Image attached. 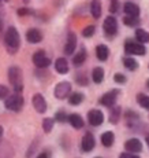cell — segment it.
<instances>
[{"label": "cell", "mask_w": 149, "mask_h": 158, "mask_svg": "<svg viewBox=\"0 0 149 158\" xmlns=\"http://www.w3.org/2000/svg\"><path fill=\"white\" fill-rule=\"evenodd\" d=\"M96 55H97V58H99V60H103V62H104V60H107L108 59V55H109L108 47H107V45H104V44L97 45Z\"/></svg>", "instance_id": "obj_17"}, {"label": "cell", "mask_w": 149, "mask_h": 158, "mask_svg": "<svg viewBox=\"0 0 149 158\" xmlns=\"http://www.w3.org/2000/svg\"><path fill=\"white\" fill-rule=\"evenodd\" d=\"M30 2V0H23V3H29Z\"/></svg>", "instance_id": "obj_41"}, {"label": "cell", "mask_w": 149, "mask_h": 158, "mask_svg": "<svg viewBox=\"0 0 149 158\" xmlns=\"http://www.w3.org/2000/svg\"><path fill=\"white\" fill-rule=\"evenodd\" d=\"M67 120L75 129H81L84 127V120H82V117L80 114H70L67 117Z\"/></svg>", "instance_id": "obj_18"}, {"label": "cell", "mask_w": 149, "mask_h": 158, "mask_svg": "<svg viewBox=\"0 0 149 158\" xmlns=\"http://www.w3.org/2000/svg\"><path fill=\"white\" fill-rule=\"evenodd\" d=\"M123 23L127 26H135L139 23V19H138V17H129L127 15V17L123 18Z\"/></svg>", "instance_id": "obj_28"}, {"label": "cell", "mask_w": 149, "mask_h": 158, "mask_svg": "<svg viewBox=\"0 0 149 158\" xmlns=\"http://www.w3.org/2000/svg\"><path fill=\"white\" fill-rule=\"evenodd\" d=\"M123 65H124V68H127L129 70H135V69H138V62H137L135 59H133V58H124Z\"/></svg>", "instance_id": "obj_24"}, {"label": "cell", "mask_w": 149, "mask_h": 158, "mask_svg": "<svg viewBox=\"0 0 149 158\" xmlns=\"http://www.w3.org/2000/svg\"><path fill=\"white\" fill-rule=\"evenodd\" d=\"M123 10L129 17H138L139 15V7L135 6L134 3H124Z\"/></svg>", "instance_id": "obj_16"}, {"label": "cell", "mask_w": 149, "mask_h": 158, "mask_svg": "<svg viewBox=\"0 0 149 158\" xmlns=\"http://www.w3.org/2000/svg\"><path fill=\"white\" fill-rule=\"evenodd\" d=\"M8 80H10L11 85L14 87L15 92H22L23 89V74L18 66H11L8 69Z\"/></svg>", "instance_id": "obj_2"}, {"label": "cell", "mask_w": 149, "mask_h": 158, "mask_svg": "<svg viewBox=\"0 0 149 158\" xmlns=\"http://www.w3.org/2000/svg\"><path fill=\"white\" fill-rule=\"evenodd\" d=\"M4 45L7 48V51L14 55L18 50H19L21 45V36L18 33V30L14 28V26H10L4 33Z\"/></svg>", "instance_id": "obj_1"}, {"label": "cell", "mask_w": 149, "mask_h": 158, "mask_svg": "<svg viewBox=\"0 0 149 158\" xmlns=\"http://www.w3.org/2000/svg\"><path fill=\"white\" fill-rule=\"evenodd\" d=\"M37 158H49V153H48V151H44V153H41L40 156H37Z\"/></svg>", "instance_id": "obj_37"}, {"label": "cell", "mask_w": 149, "mask_h": 158, "mask_svg": "<svg viewBox=\"0 0 149 158\" xmlns=\"http://www.w3.org/2000/svg\"><path fill=\"white\" fill-rule=\"evenodd\" d=\"M92 80L95 81L96 84H100L104 80V70H103L101 68H95L92 72Z\"/></svg>", "instance_id": "obj_21"}, {"label": "cell", "mask_w": 149, "mask_h": 158, "mask_svg": "<svg viewBox=\"0 0 149 158\" xmlns=\"http://www.w3.org/2000/svg\"><path fill=\"white\" fill-rule=\"evenodd\" d=\"M147 85H148V88H149V80L147 81Z\"/></svg>", "instance_id": "obj_42"}, {"label": "cell", "mask_w": 149, "mask_h": 158, "mask_svg": "<svg viewBox=\"0 0 149 158\" xmlns=\"http://www.w3.org/2000/svg\"><path fill=\"white\" fill-rule=\"evenodd\" d=\"M135 39L139 43H149V33L144 29H137L135 30Z\"/></svg>", "instance_id": "obj_22"}, {"label": "cell", "mask_w": 149, "mask_h": 158, "mask_svg": "<svg viewBox=\"0 0 149 158\" xmlns=\"http://www.w3.org/2000/svg\"><path fill=\"white\" fill-rule=\"evenodd\" d=\"M69 101L71 105H80V103L84 101V94H81V92H74V94H71L70 95V98H69Z\"/></svg>", "instance_id": "obj_26"}, {"label": "cell", "mask_w": 149, "mask_h": 158, "mask_svg": "<svg viewBox=\"0 0 149 158\" xmlns=\"http://www.w3.org/2000/svg\"><path fill=\"white\" fill-rule=\"evenodd\" d=\"M3 136V127H0V138Z\"/></svg>", "instance_id": "obj_39"}, {"label": "cell", "mask_w": 149, "mask_h": 158, "mask_svg": "<svg viewBox=\"0 0 149 158\" xmlns=\"http://www.w3.org/2000/svg\"><path fill=\"white\" fill-rule=\"evenodd\" d=\"M90 13L95 18H100L101 15V3L100 0H92L90 3Z\"/></svg>", "instance_id": "obj_19"}, {"label": "cell", "mask_w": 149, "mask_h": 158, "mask_svg": "<svg viewBox=\"0 0 149 158\" xmlns=\"http://www.w3.org/2000/svg\"><path fill=\"white\" fill-rule=\"evenodd\" d=\"M53 124H55L53 118H44V121H42V129L47 133H49L53 128Z\"/></svg>", "instance_id": "obj_27"}, {"label": "cell", "mask_w": 149, "mask_h": 158, "mask_svg": "<svg viewBox=\"0 0 149 158\" xmlns=\"http://www.w3.org/2000/svg\"><path fill=\"white\" fill-rule=\"evenodd\" d=\"M85 59H86V51H85L84 48H82L80 52H78L77 55L74 56L73 62H74V65H75V66H80V65H82V63L85 62Z\"/></svg>", "instance_id": "obj_23"}, {"label": "cell", "mask_w": 149, "mask_h": 158, "mask_svg": "<svg viewBox=\"0 0 149 158\" xmlns=\"http://www.w3.org/2000/svg\"><path fill=\"white\" fill-rule=\"evenodd\" d=\"M118 95H119V89L109 91V92L104 94V95L101 96V99H100V103H101V105H104V106H108V107H111V106H114V103L116 102Z\"/></svg>", "instance_id": "obj_9"}, {"label": "cell", "mask_w": 149, "mask_h": 158, "mask_svg": "<svg viewBox=\"0 0 149 158\" xmlns=\"http://www.w3.org/2000/svg\"><path fill=\"white\" fill-rule=\"evenodd\" d=\"M33 63H34L37 68L40 69H45L51 65V59L45 55V52L42 50L40 51H36L34 55H33Z\"/></svg>", "instance_id": "obj_6"}, {"label": "cell", "mask_w": 149, "mask_h": 158, "mask_svg": "<svg viewBox=\"0 0 149 158\" xmlns=\"http://www.w3.org/2000/svg\"><path fill=\"white\" fill-rule=\"evenodd\" d=\"M75 47H77V36L73 32H70L67 36V43H66V47H65V54H67V55L73 54Z\"/></svg>", "instance_id": "obj_14"}, {"label": "cell", "mask_w": 149, "mask_h": 158, "mask_svg": "<svg viewBox=\"0 0 149 158\" xmlns=\"http://www.w3.org/2000/svg\"><path fill=\"white\" fill-rule=\"evenodd\" d=\"M124 148L130 153H139L142 150V143L138 140V139H129V140L124 143Z\"/></svg>", "instance_id": "obj_13"}, {"label": "cell", "mask_w": 149, "mask_h": 158, "mask_svg": "<svg viewBox=\"0 0 149 158\" xmlns=\"http://www.w3.org/2000/svg\"><path fill=\"white\" fill-rule=\"evenodd\" d=\"M114 140H115V136L112 132H104L101 135V143L103 146H105V147H111L112 144H114Z\"/></svg>", "instance_id": "obj_20"}, {"label": "cell", "mask_w": 149, "mask_h": 158, "mask_svg": "<svg viewBox=\"0 0 149 158\" xmlns=\"http://www.w3.org/2000/svg\"><path fill=\"white\" fill-rule=\"evenodd\" d=\"M88 120H89V124L93 127H99L103 124L104 121V114L100 110H90L88 113Z\"/></svg>", "instance_id": "obj_10"}, {"label": "cell", "mask_w": 149, "mask_h": 158, "mask_svg": "<svg viewBox=\"0 0 149 158\" xmlns=\"http://www.w3.org/2000/svg\"><path fill=\"white\" fill-rule=\"evenodd\" d=\"M2 29H3V21H2V18H0V32H2Z\"/></svg>", "instance_id": "obj_38"}, {"label": "cell", "mask_w": 149, "mask_h": 158, "mask_svg": "<svg viewBox=\"0 0 149 158\" xmlns=\"http://www.w3.org/2000/svg\"><path fill=\"white\" fill-rule=\"evenodd\" d=\"M8 88L6 87V85H0V99H4V98H7L8 96Z\"/></svg>", "instance_id": "obj_33"}, {"label": "cell", "mask_w": 149, "mask_h": 158, "mask_svg": "<svg viewBox=\"0 0 149 158\" xmlns=\"http://www.w3.org/2000/svg\"><path fill=\"white\" fill-rule=\"evenodd\" d=\"M97 158H100V157H97Z\"/></svg>", "instance_id": "obj_44"}, {"label": "cell", "mask_w": 149, "mask_h": 158, "mask_svg": "<svg viewBox=\"0 0 149 158\" xmlns=\"http://www.w3.org/2000/svg\"><path fill=\"white\" fill-rule=\"evenodd\" d=\"M147 143H148V146H149V135L147 136Z\"/></svg>", "instance_id": "obj_40"}, {"label": "cell", "mask_w": 149, "mask_h": 158, "mask_svg": "<svg viewBox=\"0 0 149 158\" xmlns=\"http://www.w3.org/2000/svg\"><path fill=\"white\" fill-rule=\"evenodd\" d=\"M6 2H8V0H6Z\"/></svg>", "instance_id": "obj_43"}, {"label": "cell", "mask_w": 149, "mask_h": 158, "mask_svg": "<svg viewBox=\"0 0 149 158\" xmlns=\"http://www.w3.org/2000/svg\"><path fill=\"white\" fill-rule=\"evenodd\" d=\"M18 14L19 15H27V14H30V11L27 10V8H19V10H18Z\"/></svg>", "instance_id": "obj_36"}, {"label": "cell", "mask_w": 149, "mask_h": 158, "mask_svg": "<svg viewBox=\"0 0 149 158\" xmlns=\"http://www.w3.org/2000/svg\"><path fill=\"white\" fill-rule=\"evenodd\" d=\"M33 106H34L36 111L40 114H44L47 111V102H45V98L41 94L33 95Z\"/></svg>", "instance_id": "obj_8"}, {"label": "cell", "mask_w": 149, "mask_h": 158, "mask_svg": "<svg viewBox=\"0 0 149 158\" xmlns=\"http://www.w3.org/2000/svg\"><path fill=\"white\" fill-rule=\"evenodd\" d=\"M119 158H139V157L135 156V154H131V153H123L119 156Z\"/></svg>", "instance_id": "obj_35"}, {"label": "cell", "mask_w": 149, "mask_h": 158, "mask_svg": "<svg viewBox=\"0 0 149 158\" xmlns=\"http://www.w3.org/2000/svg\"><path fill=\"white\" fill-rule=\"evenodd\" d=\"M95 30H96L95 26L89 25V26H86V28L82 30V36H84V37H90V36L95 35Z\"/></svg>", "instance_id": "obj_29"}, {"label": "cell", "mask_w": 149, "mask_h": 158, "mask_svg": "<svg viewBox=\"0 0 149 158\" xmlns=\"http://www.w3.org/2000/svg\"><path fill=\"white\" fill-rule=\"evenodd\" d=\"M119 113H120V107H115V113L112 111L111 113V123L116 124L118 120H119Z\"/></svg>", "instance_id": "obj_30"}, {"label": "cell", "mask_w": 149, "mask_h": 158, "mask_svg": "<svg viewBox=\"0 0 149 158\" xmlns=\"http://www.w3.org/2000/svg\"><path fill=\"white\" fill-rule=\"evenodd\" d=\"M26 40L29 41L30 44H37L42 40V33L38 29L32 28L26 32Z\"/></svg>", "instance_id": "obj_12"}, {"label": "cell", "mask_w": 149, "mask_h": 158, "mask_svg": "<svg viewBox=\"0 0 149 158\" xmlns=\"http://www.w3.org/2000/svg\"><path fill=\"white\" fill-rule=\"evenodd\" d=\"M114 80L116 81L118 84H124L126 83V77H124L122 73H116V74L114 76Z\"/></svg>", "instance_id": "obj_31"}, {"label": "cell", "mask_w": 149, "mask_h": 158, "mask_svg": "<svg viewBox=\"0 0 149 158\" xmlns=\"http://www.w3.org/2000/svg\"><path fill=\"white\" fill-rule=\"evenodd\" d=\"M124 51H126L127 54H130V55H145V52H147V48L144 47L142 44L139 43H134V41H127L126 44H124Z\"/></svg>", "instance_id": "obj_5"}, {"label": "cell", "mask_w": 149, "mask_h": 158, "mask_svg": "<svg viewBox=\"0 0 149 158\" xmlns=\"http://www.w3.org/2000/svg\"><path fill=\"white\" fill-rule=\"evenodd\" d=\"M103 28H104V32L107 33L108 36L116 35V32H118V22H116V19H115L114 17H107L104 19Z\"/></svg>", "instance_id": "obj_7"}, {"label": "cell", "mask_w": 149, "mask_h": 158, "mask_svg": "<svg viewBox=\"0 0 149 158\" xmlns=\"http://www.w3.org/2000/svg\"><path fill=\"white\" fill-rule=\"evenodd\" d=\"M71 92V84L69 81H62V83H57L56 87H55V98L62 101V99H66Z\"/></svg>", "instance_id": "obj_4"}, {"label": "cell", "mask_w": 149, "mask_h": 158, "mask_svg": "<svg viewBox=\"0 0 149 158\" xmlns=\"http://www.w3.org/2000/svg\"><path fill=\"white\" fill-rule=\"evenodd\" d=\"M137 102L139 103V106L144 109L149 110V96L148 95H144V94H138L137 95Z\"/></svg>", "instance_id": "obj_25"}, {"label": "cell", "mask_w": 149, "mask_h": 158, "mask_svg": "<svg viewBox=\"0 0 149 158\" xmlns=\"http://www.w3.org/2000/svg\"><path fill=\"white\" fill-rule=\"evenodd\" d=\"M118 8H119V3H118V0H111V4H109V11H111V13H116Z\"/></svg>", "instance_id": "obj_34"}, {"label": "cell", "mask_w": 149, "mask_h": 158, "mask_svg": "<svg viewBox=\"0 0 149 158\" xmlns=\"http://www.w3.org/2000/svg\"><path fill=\"white\" fill-rule=\"evenodd\" d=\"M55 70L60 74H66L69 72V63L65 58H57L55 62Z\"/></svg>", "instance_id": "obj_15"}, {"label": "cell", "mask_w": 149, "mask_h": 158, "mask_svg": "<svg viewBox=\"0 0 149 158\" xmlns=\"http://www.w3.org/2000/svg\"><path fill=\"white\" fill-rule=\"evenodd\" d=\"M95 136L92 135V133H86V135L82 138V142H81V147L82 150L85 151V153H89V151H92L93 148H95Z\"/></svg>", "instance_id": "obj_11"}, {"label": "cell", "mask_w": 149, "mask_h": 158, "mask_svg": "<svg viewBox=\"0 0 149 158\" xmlns=\"http://www.w3.org/2000/svg\"><path fill=\"white\" fill-rule=\"evenodd\" d=\"M55 120L59 121V123H65V121L67 120V115L63 113V111H57L56 115H55Z\"/></svg>", "instance_id": "obj_32"}, {"label": "cell", "mask_w": 149, "mask_h": 158, "mask_svg": "<svg viewBox=\"0 0 149 158\" xmlns=\"http://www.w3.org/2000/svg\"><path fill=\"white\" fill-rule=\"evenodd\" d=\"M4 105H6V107L11 111H21L23 107V98L18 92H15L14 95L6 98Z\"/></svg>", "instance_id": "obj_3"}]
</instances>
